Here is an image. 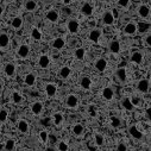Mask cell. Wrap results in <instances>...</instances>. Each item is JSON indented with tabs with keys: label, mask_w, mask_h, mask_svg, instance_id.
Here are the masks:
<instances>
[{
	"label": "cell",
	"mask_w": 151,
	"mask_h": 151,
	"mask_svg": "<svg viewBox=\"0 0 151 151\" xmlns=\"http://www.w3.org/2000/svg\"><path fill=\"white\" fill-rule=\"evenodd\" d=\"M65 105L68 108H76L78 105H79V99L76 95L74 94H69L65 99Z\"/></svg>",
	"instance_id": "obj_1"
},
{
	"label": "cell",
	"mask_w": 151,
	"mask_h": 151,
	"mask_svg": "<svg viewBox=\"0 0 151 151\" xmlns=\"http://www.w3.org/2000/svg\"><path fill=\"white\" fill-rule=\"evenodd\" d=\"M79 27H80V24L76 19H69L67 22V29L70 33H76L79 31Z\"/></svg>",
	"instance_id": "obj_2"
},
{
	"label": "cell",
	"mask_w": 151,
	"mask_h": 151,
	"mask_svg": "<svg viewBox=\"0 0 151 151\" xmlns=\"http://www.w3.org/2000/svg\"><path fill=\"white\" fill-rule=\"evenodd\" d=\"M149 87H150V83H149V80L146 79H142L137 82V89L140 93H147Z\"/></svg>",
	"instance_id": "obj_3"
},
{
	"label": "cell",
	"mask_w": 151,
	"mask_h": 151,
	"mask_svg": "<svg viewBox=\"0 0 151 151\" xmlns=\"http://www.w3.org/2000/svg\"><path fill=\"white\" fill-rule=\"evenodd\" d=\"M116 76H117V79L119 80V82H122V83H125L126 82V80H127V74H126V69L125 68H118L117 70H116Z\"/></svg>",
	"instance_id": "obj_4"
},
{
	"label": "cell",
	"mask_w": 151,
	"mask_h": 151,
	"mask_svg": "<svg viewBox=\"0 0 151 151\" xmlns=\"http://www.w3.org/2000/svg\"><path fill=\"white\" fill-rule=\"evenodd\" d=\"M18 56L20 58H26L30 54V47L27 44H22L19 48H18V51H17Z\"/></svg>",
	"instance_id": "obj_5"
},
{
	"label": "cell",
	"mask_w": 151,
	"mask_h": 151,
	"mask_svg": "<svg viewBox=\"0 0 151 151\" xmlns=\"http://www.w3.org/2000/svg\"><path fill=\"white\" fill-rule=\"evenodd\" d=\"M9 44H10V37L6 32H1L0 33V47H1V49H6L9 48Z\"/></svg>",
	"instance_id": "obj_6"
},
{
	"label": "cell",
	"mask_w": 151,
	"mask_h": 151,
	"mask_svg": "<svg viewBox=\"0 0 151 151\" xmlns=\"http://www.w3.org/2000/svg\"><path fill=\"white\" fill-rule=\"evenodd\" d=\"M100 37H101V30H99V29L92 30V31L89 32V35H88L89 41H92V42H94V43H98V42H99Z\"/></svg>",
	"instance_id": "obj_7"
},
{
	"label": "cell",
	"mask_w": 151,
	"mask_h": 151,
	"mask_svg": "<svg viewBox=\"0 0 151 151\" xmlns=\"http://www.w3.org/2000/svg\"><path fill=\"white\" fill-rule=\"evenodd\" d=\"M102 22L105 25H112L114 23V16H113V13L111 11H106L102 16Z\"/></svg>",
	"instance_id": "obj_8"
},
{
	"label": "cell",
	"mask_w": 151,
	"mask_h": 151,
	"mask_svg": "<svg viewBox=\"0 0 151 151\" xmlns=\"http://www.w3.org/2000/svg\"><path fill=\"white\" fill-rule=\"evenodd\" d=\"M137 25L134 24V23H127L125 26H124V33L125 35H129V36H131V35H134L136 32H137Z\"/></svg>",
	"instance_id": "obj_9"
},
{
	"label": "cell",
	"mask_w": 151,
	"mask_h": 151,
	"mask_svg": "<svg viewBox=\"0 0 151 151\" xmlns=\"http://www.w3.org/2000/svg\"><path fill=\"white\" fill-rule=\"evenodd\" d=\"M94 67H95V69H96L98 71H104V70L107 68V61H106L105 58L100 57V58H98V60L95 61Z\"/></svg>",
	"instance_id": "obj_10"
},
{
	"label": "cell",
	"mask_w": 151,
	"mask_h": 151,
	"mask_svg": "<svg viewBox=\"0 0 151 151\" xmlns=\"http://www.w3.org/2000/svg\"><path fill=\"white\" fill-rule=\"evenodd\" d=\"M129 133L134 138V139H142L143 138V133L138 130V127L136 125H131L129 127Z\"/></svg>",
	"instance_id": "obj_11"
},
{
	"label": "cell",
	"mask_w": 151,
	"mask_h": 151,
	"mask_svg": "<svg viewBox=\"0 0 151 151\" xmlns=\"http://www.w3.org/2000/svg\"><path fill=\"white\" fill-rule=\"evenodd\" d=\"M42 111H43V104H42V102L35 101V102L31 105V112L33 113V114L38 116V114H41V113H42Z\"/></svg>",
	"instance_id": "obj_12"
},
{
	"label": "cell",
	"mask_w": 151,
	"mask_h": 151,
	"mask_svg": "<svg viewBox=\"0 0 151 151\" xmlns=\"http://www.w3.org/2000/svg\"><path fill=\"white\" fill-rule=\"evenodd\" d=\"M137 13H138V16L140 18H146L150 14V9H149L147 5H140L138 7V10H137Z\"/></svg>",
	"instance_id": "obj_13"
},
{
	"label": "cell",
	"mask_w": 151,
	"mask_h": 151,
	"mask_svg": "<svg viewBox=\"0 0 151 151\" xmlns=\"http://www.w3.org/2000/svg\"><path fill=\"white\" fill-rule=\"evenodd\" d=\"M4 73L6 76H13L16 73V65L13 63H6L4 65Z\"/></svg>",
	"instance_id": "obj_14"
},
{
	"label": "cell",
	"mask_w": 151,
	"mask_h": 151,
	"mask_svg": "<svg viewBox=\"0 0 151 151\" xmlns=\"http://www.w3.org/2000/svg\"><path fill=\"white\" fill-rule=\"evenodd\" d=\"M49 64H50V58H49V56H48V55H41L40 58H38V65H40L41 68L45 69V68L49 67Z\"/></svg>",
	"instance_id": "obj_15"
},
{
	"label": "cell",
	"mask_w": 151,
	"mask_h": 151,
	"mask_svg": "<svg viewBox=\"0 0 151 151\" xmlns=\"http://www.w3.org/2000/svg\"><path fill=\"white\" fill-rule=\"evenodd\" d=\"M101 94H102V98L105 100H112L113 96H114V91H113L111 87H105L102 89V93Z\"/></svg>",
	"instance_id": "obj_16"
},
{
	"label": "cell",
	"mask_w": 151,
	"mask_h": 151,
	"mask_svg": "<svg viewBox=\"0 0 151 151\" xmlns=\"http://www.w3.org/2000/svg\"><path fill=\"white\" fill-rule=\"evenodd\" d=\"M108 50L112 54H118L120 51V43L118 41H112L108 44Z\"/></svg>",
	"instance_id": "obj_17"
},
{
	"label": "cell",
	"mask_w": 151,
	"mask_h": 151,
	"mask_svg": "<svg viewBox=\"0 0 151 151\" xmlns=\"http://www.w3.org/2000/svg\"><path fill=\"white\" fill-rule=\"evenodd\" d=\"M81 13H82L83 16H87V17L92 16V14H93V6H92L89 3H85V4L82 5V7H81Z\"/></svg>",
	"instance_id": "obj_18"
},
{
	"label": "cell",
	"mask_w": 151,
	"mask_h": 151,
	"mask_svg": "<svg viewBox=\"0 0 151 151\" xmlns=\"http://www.w3.org/2000/svg\"><path fill=\"white\" fill-rule=\"evenodd\" d=\"M45 18H47L49 22H51V23H56V22L58 20V12H57L56 10H50V11H48V13L45 14Z\"/></svg>",
	"instance_id": "obj_19"
},
{
	"label": "cell",
	"mask_w": 151,
	"mask_h": 151,
	"mask_svg": "<svg viewBox=\"0 0 151 151\" xmlns=\"http://www.w3.org/2000/svg\"><path fill=\"white\" fill-rule=\"evenodd\" d=\"M64 44H65V42H64V40L62 38V37H57V38H55L54 41H52V48L54 49H57V50H61L63 47H64Z\"/></svg>",
	"instance_id": "obj_20"
},
{
	"label": "cell",
	"mask_w": 151,
	"mask_h": 151,
	"mask_svg": "<svg viewBox=\"0 0 151 151\" xmlns=\"http://www.w3.org/2000/svg\"><path fill=\"white\" fill-rule=\"evenodd\" d=\"M131 62L137 63V64H140L143 62V54L140 51H134L131 55Z\"/></svg>",
	"instance_id": "obj_21"
},
{
	"label": "cell",
	"mask_w": 151,
	"mask_h": 151,
	"mask_svg": "<svg viewBox=\"0 0 151 151\" xmlns=\"http://www.w3.org/2000/svg\"><path fill=\"white\" fill-rule=\"evenodd\" d=\"M56 92H57L56 85H54V83H48V85L45 86V93H47L48 96H54V95L56 94Z\"/></svg>",
	"instance_id": "obj_22"
},
{
	"label": "cell",
	"mask_w": 151,
	"mask_h": 151,
	"mask_svg": "<svg viewBox=\"0 0 151 151\" xmlns=\"http://www.w3.org/2000/svg\"><path fill=\"white\" fill-rule=\"evenodd\" d=\"M18 130H19V132H22L24 134L27 133L29 132V124H27V122L24 120V119L19 120L18 122Z\"/></svg>",
	"instance_id": "obj_23"
},
{
	"label": "cell",
	"mask_w": 151,
	"mask_h": 151,
	"mask_svg": "<svg viewBox=\"0 0 151 151\" xmlns=\"http://www.w3.org/2000/svg\"><path fill=\"white\" fill-rule=\"evenodd\" d=\"M122 105H123V107H124L125 109H127V111H133V109H134V105H133L132 100L129 99V98H124L123 101H122Z\"/></svg>",
	"instance_id": "obj_24"
},
{
	"label": "cell",
	"mask_w": 151,
	"mask_h": 151,
	"mask_svg": "<svg viewBox=\"0 0 151 151\" xmlns=\"http://www.w3.org/2000/svg\"><path fill=\"white\" fill-rule=\"evenodd\" d=\"M70 73H71L70 68L67 67V65H64V67H62V68L60 69L58 75H60V78H61V79H68V78H69V75H70Z\"/></svg>",
	"instance_id": "obj_25"
},
{
	"label": "cell",
	"mask_w": 151,
	"mask_h": 151,
	"mask_svg": "<svg viewBox=\"0 0 151 151\" xmlns=\"http://www.w3.org/2000/svg\"><path fill=\"white\" fill-rule=\"evenodd\" d=\"M91 85H92V81L88 76H82L80 79V86L83 88V89H89L91 88Z\"/></svg>",
	"instance_id": "obj_26"
},
{
	"label": "cell",
	"mask_w": 151,
	"mask_h": 151,
	"mask_svg": "<svg viewBox=\"0 0 151 151\" xmlns=\"http://www.w3.org/2000/svg\"><path fill=\"white\" fill-rule=\"evenodd\" d=\"M22 25H23V19H22V17H14V18L12 19V22H11V26H12L14 30H19V29L22 27Z\"/></svg>",
	"instance_id": "obj_27"
},
{
	"label": "cell",
	"mask_w": 151,
	"mask_h": 151,
	"mask_svg": "<svg viewBox=\"0 0 151 151\" xmlns=\"http://www.w3.org/2000/svg\"><path fill=\"white\" fill-rule=\"evenodd\" d=\"M24 81H25V83H26L27 86H33L35 82H36V76H35V74H32V73L26 74Z\"/></svg>",
	"instance_id": "obj_28"
},
{
	"label": "cell",
	"mask_w": 151,
	"mask_h": 151,
	"mask_svg": "<svg viewBox=\"0 0 151 151\" xmlns=\"http://www.w3.org/2000/svg\"><path fill=\"white\" fill-rule=\"evenodd\" d=\"M83 132H85V129H83V126L81 124H75L73 126V133L75 136H81Z\"/></svg>",
	"instance_id": "obj_29"
},
{
	"label": "cell",
	"mask_w": 151,
	"mask_h": 151,
	"mask_svg": "<svg viewBox=\"0 0 151 151\" xmlns=\"http://www.w3.org/2000/svg\"><path fill=\"white\" fill-rule=\"evenodd\" d=\"M14 147H16V142H14V139H7V140L5 142L4 149H5L6 151H12V150H14Z\"/></svg>",
	"instance_id": "obj_30"
},
{
	"label": "cell",
	"mask_w": 151,
	"mask_h": 151,
	"mask_svg": "<svg viewBox=\"0 0 151 151\" xmlns=\"http://www.w3.org/2000/svg\"><path fill=\"white\" fill-rule=\"evenodd\" d=\"M36 7H37V3L35 0H27L25 3V10L26 11H35Z\"/></svg>",
	"instance_id": "obj_31"
},
{
	"label": "cell",
	"mask_w": 151,
	"mask_h": 151,
	"mask_svg": "<svg viewBox=\"0 0 151 151\" xmlns=\"http://www.w3.org/2000/svg\"><path fill=\"white\" fill-rule=\"evenodd\" d=\"M31 37L35 40V41H41V38H42V33H41V31L38 30V29H32L31 30Z\"/></svg>",
	"instance_id": "obj_32"
},
{
	"label": "cell",
	"mask_w": 151,
	"mask_h": 151,
	"mask_svg": "<svg viewBox=\"0 0 151 151\" xmlns=\"http://www.w3.org/2000/svg\"><path fill=\"white\" fill-rule=\"evenodd\" d=\"M85 55H86V50L83 48H78L76 50H75V57H76L78 60H83Z\"/></svg>",
	"instance_id": "obj_33"
},
{
	"label": "cell",
	"mask_w": 151,
	"mask_h": 151,
	"mask_svg": "<svg viewBox=\"0 0 151 151\" xmlns=\"http://www.w3.org/2000/svg\"><path fill=\"white\" fill-rule=\"evenodd\" d=\"M11 98H12V101L14 104H22V101H23V96L18 92H13L11 94Z\"/></svg>",
	"instance_id": "obj_34"
},
{
	"label": "cell",
	"mask_w": 151,
	"mask_h": 151,
	"mask_svg": "<svg viewBox=\"0 0 151 151\" xmlns=\"http://www.w3.org/2000/svg\"><path fill=\"white\" fill-rule=\"evenodd\" d=\"M56 149L60 150V151H67V150H69V146H68V144H67L65 142L60 140V142H57V144H56Z\"/></svg>",
	"instance_id": "obj_35"
},
{
	"label": "cell",
	"mask_w": 151,
	"mask_h": 151,
	"mask_svg": "<svg viewBox=\"0 0 151 151\" xmlns=\"http://www.w3.org/2000/svg\"><path fill=\"white\" fill-rule=\"evenodd\" d=\"M94 140H95V144H96L98 146H101V145H104V143H105V138H104V136L100 134V133H96V134L94 136Z\"/></svg>",
	"instance_id": "obj_36"
},
{
	"label": "cell",
	"mask_w": 151,
	"mask_h": 151,
	"mask_svg": "<svg viewBox=\"0 0 151 151\" xmlns=\"http://www.w3.org/2000/svg\"><path fill=\"white\" fill-rule=\"evenodd\" d=\"M87 112H88V114H89L91 117H93V118H95V117L98 116L96 108H95V106H93V105H89V106L87 107Z\"/></svg>",
	"instance_id": "obj_37"
},
{
	"label": "cell",
	"mask_w": 151,
	"mask_h": 151,
	"mask_svg": "<svg viewBox=\"0 0 151 151\" xmlns=\"http://www.w3.org/2000/svg\"><path fill=\"white\" fill-rule=\"evenodd\" d=\"M7 116H9V113L5 108H1V111H0V122L1 123H5L6 119H7Z\"/></svg>",
	"instance_id": "obj_38"
},
{
	"label": "cell",
	"mask_w": 151,
	"mask_h": 151,
	"mask_svg": "<svg viewBox=\"0 0 151 151\" xmlns=\"http://www.w3.org/2000/svg\"><path fill=\"white\" fill-rule=\"evenodd\" d=\"M120 124H122V122H120L119 118H117V117H112V118H111V125H112L113 127H119Z\"/></svg>",
	"instance_id": "obj_39"
},
{
	"label": "cell",
	"mask_w": 151,
	"mask_h": 151,
	"mask_svg": "<svg viewBox=\"0 0 151 151\" xmlns=\"http://www.w3.org/2000/svg\"><path fill=\"white\" fill-rule=\"evenodd\" d=\"M40 138H41V140H42L43 143H47V142L49 140V134H48V132H47V131H41V132H40Z\"/></svg>",
	"instance_id": "obj_40"
},
{
	"label": "cell",
	"mask_w": 151,
	"mask_h": 151,
	"mask_svg": "<svg viewBox=\"0 0 151 151\" xmlns=\"http://www.w3.org/2000/svg\"><path fill=\"white\" fill-rule=\"evenodd\" d=\"M149 27H150V24H146V23H140V24L138 25V29H139V31H140V32L146 31Z\"/></svg>",
	"instance_id": "obj_41"
},
{
	"label": "cell",
	"mask_w": 151,
	"mask_h": 151,
	"mask_svg": "<svg viewBox=\"0 0 151 151\" xmlns=\"http://www.w3.org/2000/svg\"><path fill=\"white\" fill-rule=\"evenodd\" d=\"M129 4H130V0H118V5H119L120 7L126 9V7L129 6Z\"/></svg>",
	"instance_id": "obj_42"
},
{
	"label": "cell",
	"mask_w": 151,
	"mask_h": 151,
	"mask_svg": "<svg viewBox=\"0 0 151 151\" xmlns=\"http://www.w3.org/2000/svg\"><path fill=\"white\" fill-rule=\"evenodd\" d=\"M116 150H117V151H126V150H127V145H125L124 143H119V144L116 146Z\"/></svg>",
	"instance_id": "obj_43"
},
{
	"label": "cell",
	"mask_w": 151,
	"mask_h": 151,
	"mask_svg": "<svg viewBox=\"0 0 151 151\" xmlns=\"http://www.w3.org/2000/svg\"><path fill=\"white\" fill-rule=\"evenodd\" d=\"M144 42H145V44H146L147 47L151 48V33H147V35L144 37Z\"/></svg>",
	"instance_id": "obj_44"
},
{
	"label": "cell",
	"mask_w": 151,
	"mask_h": 151,
	"mask_svg": "<svg viewBox=\"0 0 151 151\" xmlns=\"http://www.w3.org/2000/svg\"><path fill=\"white\" fill-rule=\"evenodd\" d=\"M50 122H51V119L50 118H43V119H41V125L42 126H49L50 125Z\"/></svg>",
	"instance_id": "obj_45"
},
{
	"label": "cell",
	"mask_w": 151,
	"mask_h": 151,
	"mask_svg": "<svg viewBox=\"0 0 151 151\" xmlns=\"http://www.w3.org/2000/svg\"><path fill=\"white\" fill-rule=\"evenodd\" d=\"M54 118H55V124H60L62 122V114L61 113H55Z\"/></svg>",
	"instance_id": "obj_46"
},
{
	"label": "cell",
	"mask_w": 151,
	"mask_h": 151,
	"mask_svg": "<svg viewBox=\"0 0 151 151\" xmlns=\"http://www.w3.org/2000/svg\"><path fill=\"white\" fill-rule=\"evenodd\" d=\"M145 117H146L149 120H151V107L146 108V111H145Z\"/></svg>",
	"instance_id": "obj_47"
},
{
	"label": "cell",
	"mask_w": 151,
	"mask_h": 151,
	"mask_svg": "<svg viewBox=\"0 0 151 151\" xmlns=\"http://www.w3.org/2000/svg\"><path fill=\"white\" fill-rule=\"evenodd\" d=\"M49 139L51 140V143H56V142H57L56 137H54V136H50V137H49Z\"/></svg>",
	"instance_id": "obj_48"
},
{
	"label": "cell",
	"mask_w": 151,
	"mask_h": 151,
	"mask_svg": "<svg viewBox=\"0 0 151 151\" xmlns=\"http://www.w3.org/2000/svg\"><path fill=\"white\" fill-rule=\"evenodd\" d=\"M62 1H63V4H64V5H68V4L70 3V0H62Z\"/></svg>",
	"instance_id": "obj_49"
},
{
	"label": "cell",
	"mask_w": 151,
	"mask_h": 151,
	"mask_svg": "<svg viewBox=\"0 0 151 151\" xmlns=\"http://www.w3.org/2000/svg\"><path fill=\"white\" fill-rule=\"evenodd\" d=\"M149 69H150V71H151V64H150V67H149Z\"/></svg>",
	"instance_id": "obj_50"
},
{
	"label": "cell",
	"mask_w": 151,
	"mask_h": 151,
	"mask_svg": "<svg viewBox=\"0 0 151 151\" xmlns=\"http://www.w3.org/2000/svg\"><path fill=\"white\" fill-rule=\"evenodd\" d=\"M9 1H13V0H9Z\"/></svg>",
	"instance_id": "obj_51"
},
{
	"label": "cell",
	"mask_w": 151,
	"mask_h": 151,
	"mask_svg": "<svg viewBox=\"0 0 151 151\" xmlns=\"http://www.w3.org/2000/svg\"><path fill=\"white\" fill-rule=\"evenodd\" d=\"M150 145H151V140H150Z\"/></svg>",
	"instance_id": "obj_52"
}]
</instances>
